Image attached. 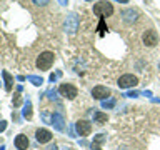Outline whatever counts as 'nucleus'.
Returning a JSON list of instances; mask_svg holds the SVG:
<instances>
[{
    "mask_svg": "<svg viewBox=\"0 0 160 150\" xmlns=\"http://www.w3.org/2000/svg\"><path fill=\"white\" fill-rule=\"evenodd\" d=\"M53 60H55V55L52 52H43L38 55L37 58V68L38 70H48L50 67L53 65Z\"/></svg>",
    "mask_w": 160,
    "mask_h": 150,
    "instance_id": "nucleus-1",
    "label": "nucleus"
},
{
    "mask_svg": "<svg viewBox=\"0 0 160 150\" xmlns=\"http://www.w3.org/2000/svg\"><path fill=\"white\" fill-rule=\"evenodd\" d=\"M93 13L98 15V17H110L113 13V5L108 2H98L93 5Z\"/></svg>",
    "mask_w": 160,
    "mask_h": 150,
    "instance_id": "nucleus-2",
    "label": "nucleus"
},
{
    "mask_svg": "<svg viewBox=\"0 0 160 150\" xmlns=\"http://www.w3.org/2000/svg\"><path fill=\"white\" fill-rule=\"evenodd\" d=\"M78 28V17L75 13H68L67 18H65V32L67 33H75Z\"/></svg>",
    "mask_w": 160,
    "mask_h": 150,
    "instance_id": "nucleus-3",
    "label": "nucleus"
},
{
    "mask_svg": "<svg viewBox=\"0 0 160 150\" xmlns=\"http://www.w3.org/2000/svg\"><path fill=\"white\" fill-rule=\"evenodd\" d=\"M142 40H143V43L147 45V47H155V45L158 43V35L153 28H150V30H145L143 32Z\"/></svg>",
    "mask_w": 160,
    "mask_h": 150,
    "instance_id": "nucleus-4",
    "label": "nucleus"
},
{
    "mask_svg": "<svg viewBox=\"0 0 160 150\" xmlns=\"http://www.w3.org/2000/svg\"><path fill=\"white\" fill-rule=\"evenodd\" d=\"M138 83V78L132 73H127V75H122L118 78V87L120 88H130V87H135Z\"/></svg>",
    "mask_w": 160,
    "mask_h": 150,
    "instance_id": "nucleus-5",
    "label": "nucleus"
},
{
    "mask_svg": "<svg viewBox=\"0 0 160 150\" xmlns=\"http://www.w3.org/2000/svg\"><path fill=\"white\" fill-rule=\"evenodd\" d=\"M58 92L63 95V97H67L68 100H73L75 97H77V93H78V90L77 87H73L72 83H62L58 87Z\"/></svg>",
    "mask_w": 160,
    "mask_h": 150,
    "instance_id": "nucleus-6",
    "label": "nucleus"
},
{
    "mask_svg": "<svg viewBox=\"0 0 160 150\" xmlns=\"http://www.w3.org/2000/svg\"><path fill=\"white\" fill-rule=\"evenodd\" d=\"M75 128H77V133L80 137H85V135H88L92 132V123H90L88 120H78V122L75 123Z\"/></svg>",
    "mask_w": 160,
    "mask_h": 150,
    "instance_id": "nucleus-7",
    "label": "nucleus"
},
{
    "mask_svg": "<svg viewBox=\"0 0 160 150\" xmlns=\"http://www.w3.org/2000/svg\"><path fill=\"white\" fill-rule=\"evenodd\" d=\"M110 95V88L108 87H103V85H97L93 90H92V97L97 98V100H103Z\"/></svg>",
    "mask_w": 160,
    "mask_h": 150,
    "instance_id": "nucleus-8",
    "label": "nucleus"
},
{
    "mask_svg": "<svg viewBox=\"0 0 160 150\" xmlns=\"http://www.w3.org/2000/svg\"><path fill=\"white\" fill-rule=\"evenodd\" d=\"M35 137H37V142L47 143V142H50V140H52V133H50L47 128H38L37 132H35Z\"/></svg>",
    "mask_w": 160,
    "mask_h": 150,
    "instance_id": "nucleus-9",
    "label": "nucleus"
},
{
    "mask_svg": "<svg viewBox=\"0 0 160 150\" xmlns=\"http://www.w3.org/2000/svg\"><path fill=\"white\" fill-rule=\"evenodd\" d=\"M122 17H123V20L127 23H132V22H135V20L138 18V12H137V10H133V8H127V10H123V12H122Z\"/></svg>",
    "mask_w": 160,
    "mask_h": 150,
    "instance_id": "nucleus-10",
    "label": "nucleus"
},
{
    "mask_svg": "<svg viewBox=\"0 0 160 150\" xmlns=\"http://www.w3.org/2000/svg\"><path fill=\"white\" fill-rule=\"evenodd\" d=\"M15 147H17L18 150H27V147H28L27 135H23V133L17 135V137H15Z\"/></svg>",
    "mask_w": 160,
    "mask_h": 150,
    "instance_id": "nucleus-11",
    "label": "nucleus"
},
{
    "mask_svg": "<svg viewBox=\"0 0 160 150\" xmlns=\"http://www.w3.org/2000/svg\"><path fill=\"white\" fill-rule=\"evenodd\" d=\"M63 123H65V120L63 117L60 113H53V117H52V125L57 130H63Z\"/></svg>",
    "mask_w": 160,
    "mask_h": 150,
    "instance_id": "nucleus-12",
    "label": "nucleus"
},
{
    "mask_svg": "<svg viewBox=\"0 0 160 150\" xmlns=\"http://www.w3.org/2000/svg\"><path fill=\"white\" fill-rule=\"evenodd\" d=\"M2 77H3V80H5V90H7V92H10V90H12V85H13L12 75H10L7 70H3V72H2Z\"/></svg>",
    "mask_w": 160,
    "mask_h": 150,
    "instance_id": "nucleus-13",
    "label": "nucleus"
},
{
    "mask_svg": "<svg viewBox=\"0 0 160 150\" xmlns=\"http://www.w3.org/2000/svg\"><path fill=\"white\" fill-rule=\"evenodd\" d=\"M103 140H105V135H102V133L95 135V138L92 142V150H102V148H100V145H102Z\"/></svg>",
    "mask_w": 160,
    "mask_h": 150,
    "instance_id": "nucleus-14",
    "label": "nucleus"
},
{
    "mask_svg": "<svg viewBox=\"0 0 160 150\" xmlns=\"http://www.w3.org/2000/svg\"><path fill=\"white\" fill-rule=\"evenodd\" d=\"M93 120H95V122H97V123L103 125V123H107L108 117H107V113H102V112H95V113H93Z\"/></svg>",
    "mask_w": 160,
    "mask_h": 150,
    "instance_id": "nucleus-15",
    "label": "nucleus"
},
{
    "mask_svg": "<svg viewBox=\"0 0 160 150\" xmlns=\"http://www.w3.org/2000/svg\"><path fill=\"white\" fill-rule=\"evenodd\" d=\"M23 117L27 120L32 118V103H30L28 100H27V103H25V107H23Z\"/></svg>",
    "mask_w": 160,
    "mask_h": 150,
    "instance_id": "nucleus-16",
    "label": "nucleus"
},
{
    "mask_svg": "<svg viewBox=\"0 0 160 150\" xmlns=\"http://www.w3.org/2000/svg\"><path fill=\"white\" fill-rule=\"evenodd\" d=\"M27 80H28V82H32L33 85H42L43 83V78L42 77H37V75H28Z\"/></svg>",
    "mask_w": 160,
    "mask_h": 150,
    "instance_id": "nucleus-17",
    "label": "nucleus"
},
{
    "mask_svg": "<svg viewBox=\"0 0 160 150\" xmlns=\"http://www.w3.org/2000/svg\"><path fill=\"white\" fill-rule=\"evenodd\" d=\"M20 103H22V97H20L18 93H15L13 95V107H18Z\"/></svg>",
    "mask_w": 160,
    "mask_h": 150,
    "instance_id": "nucleus-18",
    "label": "nucleus"
},
{
    "mask_svg": "<svg viewBox=\"0 0 160 150\" xmlns=\"http://www.w3.org/2000/svg\"><path fill=\"white\" fill-rule=\"evenodd\" d=\"M113 105H115L113 100H108V102H107V100H103V102H102V107H103V108H112Z\"/></svg>",
    "mask_w": 160,
    "mask_h": 150,
    "instance_id": "nucleus-19",
    "label": "nucleus"
},
{
    "mask_svg": "<svg viewBox=\"0 0 160 150\" xmlns=\"http://www.w3.org/2000/svg\"><path fill=\"white\" fill-rule=\"evenodd\" d=\"M32 2H33L35 5H38V7H45V5H47L50 0H32Z\"/></svg>",
    "mask_w": 160,
    "mask_h": 150,
    "instance_id": "nucleus-20",
    "label": "nucleus"
},
{
    "mask_svg": "<svg viewBox=\"0 0 160 150\" xmlns=\"http://www.w3.org/2000/svg\"><path fill=\"white\" fill-rule=\"evenodd\" d=\"M5 128H7V122H5V120H2V122H0V132H3Z\"/></svg>",
    "mask_w": 160,
    "mask_h": 150,
    "instance_id": "nucleus-21",
    "label": "nucleus"
},
{
    "mask_svg": "<svg viewBox=\"0 0 160 150\" xmlns=\"http://www.w3.org/2000/svg\"><path fill=\"white\" fill-rule=\"evenodd\" d=\"M137 95H138V92H128L127 97H137Z\"/></svg>",
    "mask_w": 160,
    "mask_h": 150,
    "instance_id": "nucleus-22",
    "label": "nucleus"
},
{
    "mask_svg": "<svg viewBox=\"0 0 160 150\" xmlns=\"http://www.w3.org/2000/svg\"><path fill=\"white\" fill-rule=\"evenodd\" d=\"M58 3H60V5H67L68 0H58Z\"/></svg>",
    "mask_w": 160,
    "mask_h": 150,
    "instance_id": "nucleus-23",
    "label": "nucleus"
},
{
    "mask_svg": "<svg viewBox=\"0 0 160 150\" xmlns=\"http://www.w3.org/2000/svg\"><path fill=\"white\" fill-rule=\"evenodd\" d=\"M47 150H58V148H57V145H50Z\"/></svg>",
    "mask_w": 160,
    "mask_h": 150,
    "instance_id": "nucleus-24",
    "label": "nucleus"
},
{
    "mask_svg": "<svg viewBox=\"0 0 160 150\" xmlns=\"http://www.w3.org/2000/svg\"><path fill=\"white\" fill-rule=\"evenodd\" d=\"M100 30H102V32H103V30H105V25H103V20H102V22H100V27H98Z\"/></svg>",
    "mask_w": 160,
    "mask_h": 150,
    "instance_id": "nucleus-25",
    "label": "nucleus"
},
{
    "mask_svg": "<svg viewBox=\"0 0 160 150\" xmlns=\"http://www.w3.org/2000/svg\"><path fill=\"white\" fill-rule=\"evenodd\" d=\"M115 2H120V3H127L128 0H115Z\"/></svg>",
    "mask_w": 160,
    "mask_h": 150,
    "instance_id": "nucleus-26",
    "label": "nucleus"
}]
</instances>
